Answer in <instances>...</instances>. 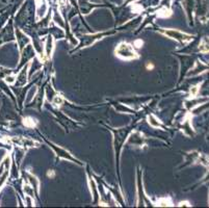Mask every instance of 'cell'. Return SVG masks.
Here are the masks:
<instances>
[{
    "label": "cell",
    "instance_id": "cell-3",
    "mask_svg": "<svg viewBox=\"0 0 209 208\" xmlns=\"http://www.w3.org/2000/svg\"><path fill=\"white\" fill-rule=\"evenodd\" d=\"M172 15V10H169L167 7H162L157 12V16L160 17V18H167V17H170Z\"/></svg>",
    "mask_w": 209,
    "mask_h": 208
},
{
    "label": "cell",
    "instance_id": "cell-1",
    "mask_svg": "<svg viewBox=\"0 0 209 208\" xmlns=\"http://www.w3.org/2000/svg\"><path fill=\"white\" fill-rule=\"evenodd\" d=\"M115 53L118 57L125 61H129V59H135L139 58V54L136 51L133 49V47L128 43H121L119 46L116 48Z\"/></svg>",
    "mask_w": 209,
    "mask_h": 208
},
{
    "label": "cell",
    "instance_id": "cell-8",
    "mask_svg": "<svg viewBox=\"0 0 209 208\" xmlns=\"http://www.w3.org/2000/svg\"><path fill=\"white\" fill-rule=\"evenodd\" d=\"M198 91H199V87H198V85H197V87H193L190 89V95L193 96V97H195V96L198 94Z\"/></svg>",
    "mask_w": 209,
    "mask_h": 208
},
{
    "label": "cell",
    "instance_id": "cell-13",
    "mask_svg": "<svg viewBox=\"0 0 209 208\" xmlns=\"http://www.w3.org/2000/svg\"><path fill=\"white\" fill-rule=\"evenodd\" d=\"M147 68H148V69H153V65H148Z\"/></svg>",
    "mask_w": 209,
    "mask_h": 208
},
{
    "label": "cell",
    "instance_id": "cell-7",
    "mask_svg": "<svg viewBox=\"0 0 209 208\" xmlns=\"http://www.w3.org/2000/svg\"><path fill=\"white\" fill-rule=\"evenodd\" d=\"M149 122H150V124L152 126H155V127H158V126H159V123H158V122H156V120L154 119L153 115H150V117H149Z\"/></svg>",
    "mask_w": 209,
    "mask_h": 208
},
{
    "label": "cell",
    "instance_id": "cell-5",
    "mask_svg": "<svg viewBox=\"0 0 209 208\" xmlns=\"http://www.w3.org/2000/svg\"><path fill=\"white\" fill-rule=\"evenodd\" d=\"M23 123L27 127H36V120H33L32 118H25V119H23Z\"/></svg>",
    "mask_w": 209,
    "mask_h": 208
},
{
    "label": "cell",
    "instance_id": "cell-4",
    "mask_svg": "<svg viewBox=\"0 0 209 208\" xmlns=\"http://www.w3.org/2000/svg\"><path fill=\"white\" fill-rule=\"evenodd\" d=\"M158 206H172V201L170 198H161L157 201Z\"/></svg>",
    "mask_w": 209,
    "mask_h": 208
},
{
    "label": "cell",
    "instance_id": "cell-12",
    "mask_svg": "<svg viewBox=\"0 0 209 208\" xmlns=\"http://www.w3.org/2000/svg\"><path fill=\"white\" fill-rule=\"evenodd\" d=\"M48 176H49V177H53V176H54V173H53V172H49L48 173Z\"/></svg>",
    "mask_w": 209,
    "mask_h": 208
},
{
    "label": "cell",
    "instance_id": "cell-10",
    "mask_svg": "<svg viewBox=\"0 0 209 208\" xmlns=\"http://www.w3.org/2000/svg\"><path fill=\"white\" fill-rule=\"evenodd\" d=\"M54 103L56 104V105H60V104L62 103V98L60 97V96L56 97V98H55V100H54Z\"/></svg>",
    "mask_w": 209,
    "mask_h": 208
},
{
    "label": "cell",
    "instance_id": "cell-2",
    "mask_svg": "<svg viewBox=\"0 0 209 208\" xmlns=\"http://www.w3.org/2000/svg\"><path fill=\"white\" fill-rule=\"evenodd\" d=\"M163 35L170 36L171 38H174L176 41H179L180 43H187L193 38V36L187 35V33H183L181 31H178V30H174V29H169V30H165V31H162Z\"/></svg>",
    "mask_w": 209,
    "mask_h": 208
},
{
    "label": "cell",
    "instance_id": "cell-9",
    "mask_svg": "<svg viewBox=\"0 0 209 208\" xmlns=\"http://www.w3.org/2000/svg\"><path fill=\"white\" fill-rule=\"evenodd\" d=\"M143 44H144V42L142 40H136V41H134V43H133L135 48H141V47L143 46Z\"/></svg>",
    "mask_w": 209,
    "mask_h": 208
},
{
    "label": "cell",
    "instance_id": "cell-6",
    "mask_svg": "<svg viewBox=\"0 0 209 208\" xmlns=\"http://www.w3.org/2000/svg\"><path fill=\"white\" fill-rule=\"evenodd\" d=\"M200 50L203 51V52H208L209 51V42L208 41H203L202 44L200 45Z\"/></svg>",
    "mask_w": 209,
    "mask_h": 208
},
{
    "label": "cell",
    "instance_id": "cell-11",
    "mask_svg": "<svg viewBox=\"0 0 209 208\" xmlns=\"http://www.w3.org/2000/svg\"><path fill=\"white\" fill-rule=\"evenodd\" d=\"M183 205H185V206H190V205H188V203H187V202H184V203H183V202H181L180 203V204H179V206H183Z\"/></svg>",
    "mask_w": 209,
    "mask_h": 208
}]
</instances>
